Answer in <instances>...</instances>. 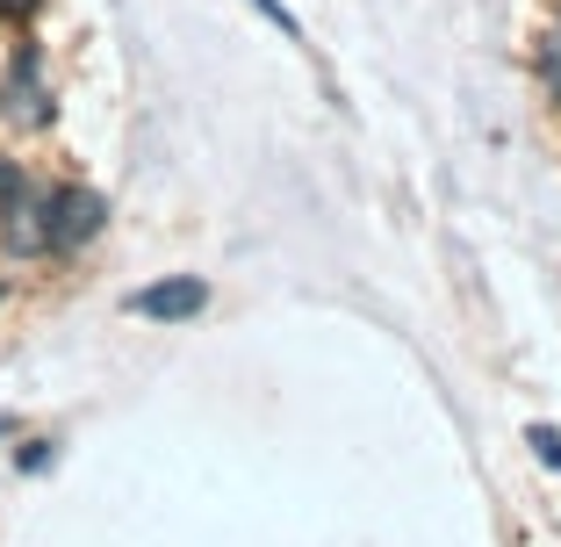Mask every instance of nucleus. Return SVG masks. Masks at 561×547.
Here are the masks:
<instances>
[{"instance_id":"obj_1","label":"nucleus","mask_w":561,"mask_h":547,"mask_svg":"<svg viewBox=\"0 0 561 547\" xmlns=\"http://www.w3.org/2000/svg\"><path fill=\"white\" fill-rule=\"evenodd\" d=\"M101 224H108V202L94 187H58L50 195V252H80Z\"/></svg>"},{"instance_id":"obj_2","label":"nucleus","mask_w":561,"mask_h":547,"mask_svg":"<svg viewBox=\"0 0 561 547\" xmlns=\"http://www.w3.org/2000/svg\"><path fill=\"white\" fill-rule=\"evenodd\" d=\"M0 246L15 252V260H44L50 252V195H30V187H22V195L0 209Z\"/></svg>"},{"instance_id":"obj_3","label":"nucleus","mask_w":561,"mask_h":547,"mask_svg":"<svg viewBox=\"0 0 561 547\" xmlns=\"http://www.w3.org/2000/svg\"><path fill=\"white\" fill-rule=\"evenodd\" d=\"M137 317H151V324H181V317H202L209 310V282H195V274H173V282H151L130 296Z\"/></svg>"},{"instance_id":"obj_4","label":"nucleus","mask_w":561,"mask_h":547,"mask_svg":"<svg viewBox=\"0 0 561 547\" xmlns=\"http://www.w3.org/2000/svg\"><path fill=\"white\" fill-rule=\"evenodd\" d=\"M8 116H15L22 130L50 123V94H44V80H36V44H22L15 58H8Z\"/></svg>"},{"instance_id":"obj_5","label":"nucleus","mask_w":561,"mask_h":547,"mask_svg":"<svg viewBox=\"0 0 561 547\" xmlns=\"http://www.w3.org/2000/svg\"><path fill=\"white\" fill-rule=\"evenodd\" d=\"M540 80H547V94L561 101V30H554V36L540 44Z\"/></svg>"},{"instance_id":"obj_6","label":"nucleus","mask_w":561,"mask_h":547,"mask_svg":"<svg viewBox=\"0 0 561 547\" xmlns=\"http://www.w3.org/2000/svg\"><path fill=\"white\" fill-rule=\"evenodd\" d=\"M526 440L540 447V461H547V468H561V432H554V425H533Z\"/></svg>"},{"instance_id":"obj_7","label":"nucleus","mask_w":561,"mask_h":547,"mask_svg":"<svg viewBox=\"0 0 561 547\" xmlns=\"http://www.w3.org/2000/svg\"><path fill=\"white\" fill-rule=\"evenodd\" d=\"M252 8H260V15H266V22H280V36H302V22H296V15H288V8H280V0H252Z\"/></svg>"},{"instance_id":"obj_8","label":"nucleus","mask_w":561,"mask_h":547,"mask_svg":"<svg viewBox=\"0 0 561 547\" xmlns=\"http://www.w3.org/2000/svg\"><path fill=\"white\" fill-rule=\"evenodd\" d=\"M15 195H22V167H15V159H0V209H8Z\"/></svg>"},{"instance_id":"obj_9","label":"nucleus","mask_w":561,"mask_h":547,"mask_svg":"<svg viewBox=\"0 0 561 547\" xmlns=\"http://www.w3.org/2000/svg\"><path fill=\"white\" fill-rule=\"evenodd\" d=\"M0 8H8V15H36V0H0Z\"/></svg>"}]
</instances>
